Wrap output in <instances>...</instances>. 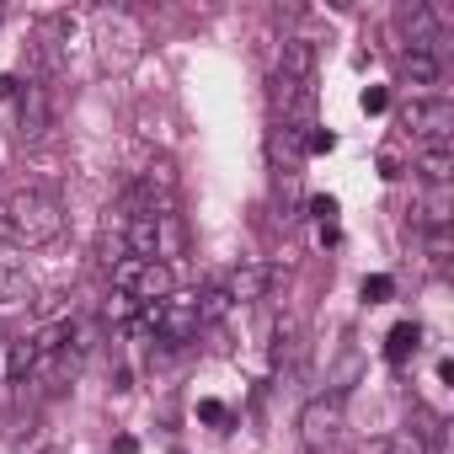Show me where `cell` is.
<instances>
[{"mask_svg": "<svg viewBox=\"0 0 454 454\" xmlns=\"http://www.w3.org/2000/svg\"><path fill=\"white\" fill-rule=\"evenodd\" d=\"M65 231V208L59 198L27 187L6 203V214H0V241H12V247H49L54 236Z\"/></svg>", "mask_w": 454, "mask_h": 454, "instance_id": "cell-1", "label": "cell"}, {"mask_svg": "<svg viewBox=\"0 0 454 454\" xmlns=\"http://www.w3.org/2000/svg\"><path fill=\"white\" fill-rule=\"evenodd\" d=\"M17 134H22V139H38V134H49V97H43L38 86L22 97V113H17Z\"/></svg>", "mask_w": 454, "mask_h": 454, "instance_id": "cell-10", "label": "cell"}, {"mask_svg": "<svg viewBox=\"0 0 454 454\" xmlns=\"http://www.w3.org/2000/svg\"><path fill=\"white\" fill-rule=\"evenodd\" d=\"M417 342H422V326H417V321H401V326H390V337H385V358H390V364H406V358L417 353Z\"/></svg>", "mask_w": 454, "mask_h": 454, "instance_id": "cell-12", "label": "cell"}, {"mask_svg": "<svg viewBox=\"0 0 454 454\" xmlns=\"http://www.w3.org/2000/svg\"><path fill=\"white\" fill-rule=\"evenodd\" d=\"M33 369H43V358H38L33 337H17V342L6 348V374H12V380H27Z\"/></svg>", "mask_w": 454, "mask_h": 454, "instance_id": "cell-13", "label": "cell"}, {"mask_svg": "<svg viewBox=\"0 0 454 454\" xmlns=\"http://www.w3.org/2000/svg\"><path fill=\"white\" fill-rule=\"evenodd\" d=\"M198 326H203V310H198V294H166L160 305H155V337H166V342H187V337H198Z\"/></svg>", "mask_w": 454, "mask_h": 454, "instance_id": "cell-5", "label": "cell"}, {"mask_svg": "<svg viewBox=\"0 0 454 454\" xmlns=\"http://www.w3.org/2000/svg\"><path fill=\"white\" fill-rule=\"evenodd\" d=\"M268 284H273L268 262H241L231 278H224V300H231V305H257L268 294Z\"/></svg>", "mask_w": 454, "mask_h": 454, "instance_id": "cell-8", "label": "cell"}, {"mask_svg": "<svg viewBox=\"0 0 454 454\" xmlns=\"http://www.w3.org/2000/svg\"><path fill=\"white\" fill-rule=\"evenodd\" d=\"M310 214H316L321 224H332V219H337V198H310Z\"/></svg>", "mask_w": 454, "mask_h": 454, "instance_id": "cell-19", "label": "cell"}, {"mask_svg": "<svg viewBox=\"0 0 454 454\" xmlns=\"http://www.w3.org/2000/svg\"><path fill=\"white\" fill-rule=\"evenodd\" d=\"M385 107H390V91L385 86H369L364 91V113H385Z\"/></svg>", "mask_w": 454, "mask_h": 454, "instance_id": "cell-18", "label": "cell"}, {"mask_svg": "<svg viewBox=\"0 0 454 454\" xmlns=\"http://www.w3.org/2000/svg\"><path fill=\"white\" fill-rule=\"evenodd\" d=\"M113 294H129L134 305H160L171 294V268L166 262H139V257H118L107 268Z\"/></svg>", "mask_w": 454, "mask_h": 454, "instance_id": "cell-3", "label": "cell"}, {"mask_svg": "<svg viewBox=\"0 0 454 454\" xmlns=\"http://www.w3.org/2000/svg\"><path fill=\"white\" fill-rule=\"evenodd\" d=\"M332 145H337V134H332V129H310V134H305V150H310V155H326Z\"/></svg>", "mask_w": 454, "mask_h": 454, "instance_id": "cell-16", "label": "cell"}, {"mask_svg": "<svg viewBox=\"0 0 454 454\" xmlns=\"http://www.w3.org/2000/svg\"><path fill=\"white\" fill-rule=\"evenodd\" d=\"M390 289H395V284H390L385 273H374V278H364V300H369V305H385V300H390Z\"/></svg>", "mask_w": 454, "mask_h": 454, "instance_id": "cell-15", "label": "cell"}, {"mask_svg": "<svg viewBox=\"0 0 454 454\" xmlns=\"http://www.w3.org/2000/svg\"><path fill=\"white\" fill-rule=\"evenodd\" d=\"M198 417H203V422H214V427H224V422H231V411H224L219 401H198Z\"/></svg>", "mask_w": 454, "mask_h": 454, "instance_id": "cell-17", "label": "cell"}, {"mask_svg": "<svg viewBox=\"0 0 454 454\" xmlns=\"http://www.w3.org/2000/svg\"><path fill=\"white\" fill-rule=\"evenodd\" d=\"M401 123H406L411 139H422V145H449V139H454V102H449V97H417V102L401 113Z\"/></svg>", "mask_w": 454, "mask_h": 454, "instance_id": "cell-4", "label": "cell"}, {"mask_svg": "<svg viewBox=\"0 0 454 454\" xmlns=\"http://www.w3.org/2000/svg\"><path fill=\"white\" fill-rule=\"evenodd\" d=\"M417 171H422L427 187H449V176H454V150H449V145H427L422 160H417Z\"/></svg>", "mask_w": 454, "mask_h": 454, "instance_id": "cell-11", "label": "cell"}, {"mask_svg": "<svg viewBox=\"0 0 454 454\" xmlns=\"http://www.w3.org/2000/svg\"><path fill=\"white\" fill-rule=\"evenodd\" d=\"M337 433H342V401H337V395L305 401V411H300V438H305V449H326V443H337Z\"/></svg>", "mask_w": 454, "mask_h": 454, "instance_id": "cell-6", "label": "cell"}, {"mask_svg": "<svg viewBox=\"0 0 454 454\" xmlns=\"http://www.w3.org/2000/svg\"><path fill=\"white\" fill-rule=\"evenodd\" d=\"M310 75H316V43H310V38H289V43L278 49V102H284L294 86H310Z\"/></svg>", "mask_w": 454, "mask_h": 454, "instance_id": "cell-7", "label": "cell"}, {"mask_svg": "<svg viewBox=\"0 0 454 454\" xmlns=\"http://www.w3.org/2000/svg\"><path fill=\"white\" fill-rule=\"evenodd\" d=\"M33 300H38L33 278H27L22 268H12V262H0V316H6V310H22V305H33Z\"/></svg>", "mask_w": 454, "mask_h": 454, "instance_id": "cell-9", "label": "cell"}, {"mask_svg": "<svg viewBox=\"0 0 454 454\" xmlns=\"http://www.w3.org/2000/svg\"><path fill=\"white\" fill-rule=\"evenodd\" d=\"M91 38H97V65L107 70V75H123L129 65H139V54H145V22L139 17H129V12H97L91 17Z\"/></svg>", "mask_w": 454, "mask_h": 454, "instance_id": "cell-2", "label": "cell"}, {"mask_svg": "<svg viewBox=\"0 0 454 454\" xmlns=\"http://www.w3.org/2000/svg\"><path fill=\"white\" fill-rule=\"evenodd\" d=\"M401 75H406L411 86H438L443 65H438L433 54H401Z\"/></svg>", "mask_w": 454, "mask_h": 454, "instance_id": "cell-14", "label": "cell"}]
</instances>
